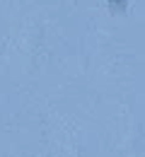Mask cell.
<instances>
[{"mask_svg": "<svg viewBox=\"0 0 145 157\" xmlns=\"http://www.w3.org/2000/svg\"><path fill=\"white\" fill-rule=\"evenodd\" d=\"M106 2H109V7L116 10V12H124L126 5H128V0H106Z\"/></svg>", "mask_w": 145, "mask_h": 157, "instance_id": "cell-1", "label": "cell"}]
</instances>
